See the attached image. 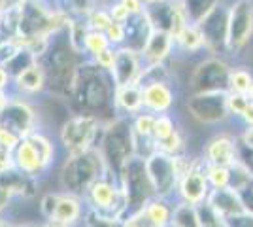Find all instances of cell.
Returning <instances> with one entry per match:
<instances>
[{
	"label": "cell",
	"mask_w": 253,
	"mask_h": 227,
	"mask_svg": "<svg viewBox=\"0 0 253 227\" xmlns=\"http://www.w3.org/2000/svg\"><path fill=\"white\" fill-rule=\"evenodd\" d=\"M116 95V84L110 70H104L95 65L93 59L85 57L82 65L78 66V72L74 78L72 93L68 97V104L74 114H91L102 119V114L116 112L114 104Z\"/></svg>",
	"instance_id": "1"
},
{
	"label": "cell",
	"mask_w": 253,
	"mask_h": 227,
	"mask_svg": "<svg viewBox=\"0 0 253 227\" xmlns=\"http://www.w3.org/2000/svg\"><path fill=\"white\" fill-rule=\"evenodd\" d=\"M84 59L85 57H82L70 45L66 31L53 34L47 49L38 59L40 65L43 66L45 78H47V95H55V97L68 100L70 93H72L78 66L82 65Z\"/></svg>",
	"instance_id": "2"
},
{
	"label": "cell",
	"mask_w": 253,
	"mask_h": 227,
	"mask_svg": "<svg viewBox=\"0 0 253 227\" xmlns=\"http://www.w3.org/2000/svg\"><path fill=\"white\" fill-rule=\"evenodd\" d=\"M108 173L112 171L108 169L98 148H91L80 153H66L59 171V189L85 197L89 187Z\"/></svg>",
	"instance_id": "3"
},
{
	"label": "cell",
	"mask_w": 253,
	"mask_h": 227,
	"mask_svg": "<svg viewBox=\"0 0 253 227\" xmlns=\"http://www.w3.org/2000/svg\"><path fill=\"white\" fill-rule=\"evenodd\" d=\"M57 146L42 129H36L23 136L13 150V167L34 180L49 173L55 163Z\"/></svg>",
	"instance_id": "4"
},
{
	"label": "cell",
	"mask_w": 253,
	"mask_h": 227,
	"mask_svg": "<svg viewBox=\"0 0 253 227\" xmlns=\"http://www.w3.org/2000/svg\"><path fill=\"white\" fill-rule=\"evenodd\" d=\"M104 157L108 169L114 174H119L123 163L134 151V131L132 121L123 116H116L114 119L106 121L104 129L100 133V140L96 146Z\"/></svg>",
	"instance_id": "5"
},
{
	"label": "cell",
	"mask_w": 253,
	"mask_h": 227,
	"mask_svg": "<svg viewBox=\"0 0 253 227\" xmlns=\"http://www.w3.org/2000/svg\"><path fill=\"white\" fill-rule=\"evenodd\" d=\"M87 210L102 218L121 220L126 212V195L121 187V182L114 180V173L104 174L89 187L84 197Z\"/></svg>",
	"instance_id": "6"
},
{
	"label": "cell",
	"mask_w": 253,
	"mask_h": 227,
	"mask_svg": "<svg viewBox=\"0 0 253 227\" xmlns=\"http://www.w3.org/2000/svg\"><path fill=\"white\" fill-rule=\"evenodd\" d=\"M104 123L91 114H72L59 127V142L63 150L66 153H80L96 148V138L104 129Z\"/></svg>",
	"instance_id": "7"
},
{
	"label": "cell",
	"mask_w": 253,
	"mask_h": 227,
	"mask_svg": "<svg viewBox=\"0 0 253 227\" xmlns=\"http://www.w3.org/2000/svg\"><path fill=\"white\" fill-rule=\"evenodd\" d=\"M40 116L42 114L32 98L21 97L11 91L8 102L0 108V127L23 138L32 131L40 129Z\"/></svg>",
	"instance_id": "8"
},
{
	"label": "cell",
	"mask_w": 253,
	"mask_h": 227,
	"mask_svg": "<svg viewBox=\"0 0 253 227\" xmlns=\"http://www.w3.org/2000/svg\"><path fill=\"white\" fill-rule=\"evenodd\" d=\"M253 36V0H234L229 8L227 49L240 51Z\"/></svg>",
	"instance_id": "9"
},
{
	"label": "cell",
	"mask_w": 253,
	"mask_h": 227,
	"mask_svg": "<svg viewBox=\"0 0 253 227\" xmlns=\"http://www.w3.org/2000/svg\"><path fill=\"white\" fill-rule=\"evenodd\" d=\"M146 169H148L155 195L159 197H165L178 182L176 171H174V155H167L163 151L155 150L149 157H146Z\"/></svg>",
	"instance_id": "10"
},
{
	"label": "cell",
	"mask_w": 253,
	"mask_h": 227,
	"mask_svg": "<svg viewBox=\"0 0 253 227\" xmlns=\"http://www.w3.org/2000/svg\"><path fill=\"white\" fill-rule=\"evenodd\" d=\"M172 222V210L170 206L159 199H149L146 205L132 210L123 220V227H167Z\"/></svg>",
	"instance_id": "11"
},
{
	"label": "cell",
	"mask_w": 253,
	"mask_h": 227,
	"mask_svg": "<svg viewBox=\"0 0 253 227\" xmlns=\"http://www.w3.org/2000/svg\"><path fill=\"white\" fill-rule=\"evenodd\" d=\"M144 61L142 53L130 47V45H119L116 47V61L110 70V74L114 78V84L117 86H126V84H134L144 70Z\"/></svg>",
	"instance_id": "12"
},
{
	"label": "cell",
	"mask_w": 253,
	"mask_h": 227,
	"mask_svg": "<svg viewBox=\"0 0 253 227\" xmlns=\"http://www.w3.org/2000/svg\"><path fill=\"white\" fill-rule=\"evenodd\" d=\"M229 66L223 61L210 59L202 63L191 78V87L197 93H208V91H221V86L227 84L229 87Z\"/></svg>",
	"instance_id": "13"
},
{
	"label": "cell",
	"mask_w": 253,
	"mask_h": 227,
	"mask_svg": "<svg viewBox=\"0 0 253 227\" xmlns=\"http://www.w3.org/2000/svg\"><path fill=\"white\" fill-rule=\"evenodd\" d=\"M85 199L80 195L66 193V191H57V201L53 208L51 216L45 222H57L66 227H78L85 218Z\"/></svg>",
	"instance_id": "14"
},
{
	"label": "cell",
	"mask_w": 253,
	"mask_h": 227,
	"mask_svg": "<svg viewBox=\"0 0 253 227\" xmlns=\"http://www.w3.org/2000/svg\"><path fill=\"white\" fill-rule=\"evenodd\" d=\"M11 91L21 97L32 98V100L47 93V78H45L40 61L32 63L29 68H25L11 80Z\"/></svg>",
	"instance_id": "15"
},
{
	"label": "cell",
	"mask_w": 253,
	"mask_h": 227,
	"mask_svg": "<svg viewBox=\"0 0 253 227\" xmlns=\"http://www.w3.org/2000/svg\"><path fill=\"white\" fill-rule=\"evenodd\" d=\"M174 45H176V40H174V36L169 31L151 29V33L148 34V40L144 44V47L140 49L144 65L146 66L165 65V61L170 57Z\"/></svg>",
	"instance_id": "16"
},
{
	"label": "cell",
	"mask_w": 253,
	"mask_h": 227,
	"mask_svg": "<svg viewBox=\"0 0 253 227\" xmlns=\"http://www.w3.org/2000/svg\"><path fill=\"white\" fill-rule=\"evenodd\" d=\"M117 116H136L144 110V89L140 84L117 86L114 95Z\"/></svg>",
	"instance_id": "17"
},
{
	"label": "cell",
	"mask_w": 253,
	"mask_h": 227,
	"mask_svg": "<svg viewBox=\"0 0 253 227\" xmlns=\"http://www.w3.org/2000/svg\"><path fill=\"white\" fill-rule=\"evenodd\" d=\"M144 89V108L153 114H167L174 104V91L169 82H151Z\"/></svg>",
	"instance_id": "18"
},
{
	"label": "cell",
	"mask_w": 253,
	"mask_h": 227,
	"mask_svg": "<svg viewBox=\"0 0 253 227\" xmlns=\"http://www.w3.org/2000/svg\"><path fill=\"white\" fill-rule=\"evenodd\" d=\"M179 193L189 205H199L206 197V178L197 163H191L189 171L179 178Z\"/></svg>",
	"instance_id": "19"
},
{
	"label": "cell",
	"mask_w": 253,
	"mask_h": 227,
	"mask_svg": "<svg viewBox=\"0 0 253 227\" xmlns=\"http://www.w3.org/2000/svg\"><path fill=\"white\" fill-rule=\"evenodd\" d=\"M206 155H208V161L211 165H221V167L234 165V161H236V157H234V144L227 136L213 138L208 144V148H206Z\"/></svg>",
	"instance_id": "20"
},
{
	"label": "cell",
	"mask_w": 253,
	"mask_h": 227,
	"mask_svg": "<svg viewBox=\"0 0 253 227\" xmlns=\"http://www.w3.org/2000/svg\"><path fill=\"white\" fill-rule=\"evenodd\" d=\"M176 45L179 49L187 51V53H197V51H201L202 47H206V36L202 33L201 25L189 23L176 38Z\"/></svg>",
	"instance_id": "21"
},
{
	"label": "cell",
	"mask_w": 253,
	"mask_h": 227,
	"mask_svg": "<svg viewBox=\"0 0 253 227\" xmlns=\"http://www.w3.org/2000/svg\"><path fill=\"white\" fill-rule=\"evenodd\" d=\"M189 23H199L219 6V0H181Z\"/></svg>",
	"instance_id": "22"
},
{
	"label": "cell",
	"mask_w": 253,
	"mask_h": 227,
	"mask_svg": "<svg viewBox=\"0 0 253 227\" xmlns=\"http://www.w3.org/2000/svg\"><path fill=\"white\" fill-rule=\"evenodd\" d=\"M64 10L68 11L72 17H87L95 8L108 6V0H61L59 2Z\"/></svg>",
	"instance_id": "23"
},
{
	"label": "cell",
	"mask_w": 253,
	"mask_h": 227,
	"mask_svg": "<svg viewBox=\"0 0 253 227\" xmlns=\"http://www.w3.org/2000/svg\"><path fill=\"white\" fill-rule=\"evenodd\" d=\"M108 47H112V44L108 40L106 33L102 31H91L85 36V57L87 59H93L95 55H98L100 51H104Z\"/></svg>",
	"instance_id": "24"
},
{
	"label": "cell",
	"mask_w": 253,
	"mask_h": 227,
	"mask_svg": "<svg viewBox=\"0 0 253 227\" xmlns=\"http://www.w3.org/2000/svg\"><path fill=\"white\" fill-rule=\"evenodd\" d=\"M155 118L153 112H140L132 119V131H134V136L140 138H153V127H155Z\"/></svg>",
	"instance_id": "25"
},
{
	"label": "cell",
	"mask_w": 253,
	"mask_h": 227,
	"mask_svg": "<svg viewBox=\"0 0 253 227\" xmlns=\"http://www.w3.org/2000/svg\"><path fill=\"white\" fill-rule=\"evenodd\" d=\"M253 86V76L250 70L246 68H234L229 72V91H236V93H246L250 91Z\"/></svg>",
	"instance_id": "26"
},
{
	"label": "cell",
	"mask_w": 253,
	"mask_h": 227,
	"mask_svg": "<svg viewBox=\"0 0 253 227\" xmlns=\"http://www.w3.org/2000/svg\"><path fill=\"white\" fill-rule=\"evenodd\" d=\"M85 21H87L91 31H102V33H106V29L114 23V19H112V15H110L108 6H100V8H95V10L91 11V13L85 17Z\"/></svg>",
	"instance_id": "27"
},
{
	"label": "cell",
	"mask_w": 253,
	"mask_h": 227,
	"mask_svg": "<svg viewBox=\"0 0 253 227\" xmlns=\"http://www.w3.org/2000/svg\"><path fill=\"white\" fill-rule=\"evenodd\" d=\"M174 133H176V127H174V121L169 114H157L155 127H153V142L159 144V142L167 140Z\"/></svg>",
	"instance_id": "28"
},
{
	"label": "cell",
	"mask_w": 253,
	"mask_h": 227,
	"mask_svg": "<svg viewBox=\"0 0 253 227\" xmlns=\"http://www.w3.org/2000/svg\"><path fill=\"white\" fill-rule=\"evenodd\" d=\"M206 178L215 189H225L229 185V180H231V174H229V169L227 167H221V165H210L208 171H206Z\"/></svg>",
	"instance_id": "29"
},
{
	"label": "cell",
	"mask_w": 253,
	"mask_h": 227,
	"mask_svg": "<svg viewBox=\"0 0 253 227\" xmlns=\"http://www.w3.org/2000/svg\"><path fill=\"white\" fill-rule=\"evenodd\" d=\"M225 102H227V112H231L234 116H242L244 110L248 108V104H250V97L246 93L229 91L227 97H225Z\"/></svg>",
	"instance_id": "30"
},
{
	"label": "cell",
	"mask_w": 253,
	"mask_h": 227,
	"mask_svg": "<svg viewBox=\"0 0 253 227\" xmlns=\"http://www.w3.org/2000/svg\"><path fill=\"white\" fill-rule=\"evenodd\" d=\"M106 36H108V40H110V44H112L114 47L125 45V44H126V27H125V23L114 21L110 27H108V29H106Z\"/></svg>",
	"instance_id": "31"
},
{
	"label": "cell",
	"mask_w": 253,
	"mask_h": 227,
	"mask_svg": "<svg viewBox=\"0 0 253 227\" xmlns=\"http://www.w3.org/2000/svg\"><path fill=\"white\" fill-rule=\"evenodd\" d=\"M108 10H110V15H112V19L117 23H126L132 15H130V11L126 10L125 6L119 2V0H114V2H110L108 4Z\"/></svg>",
	"instance_id": "32"
},
{
	"label": "cell",
	"mask_w": 253,
	"mask_h": 227,
	"mask_svg": "<svg viewBox=\"0 0 253 227\" xmlns=\"http://www.w3.org/2000/svg\"><path fill=\"white\" fill-rule=\"evenodd\" d=\"M93 61H95V65H98L100 68H104V70H112L114 61H116V47L112 45V47H108V49H104V51H100L98 55L93 57Z\"/></svg>",
	"instance_id": "33"
},
{
	"label": "cell",
	"mask_w": 253,
	"mask_h": 227,
	"mask_svg": "<svg viewBox=\"0 0 253 227\" xmlns=\"http://www.w3.org/2000/svg\"><path fill=\"white\" fill-rule=\"evenodd\" d=\"M126 10L130 11V15H142L146 11V4L144 0H119Z\"/></svg>",
	"instance_id": "34"
},
{
	"label": "cell",
	"mask_w": 253,
	"mask_h": 227,
	"mask_svg": "<svg viewBox=\"0 0 253 227\" xmlns=\"http://www.w3.org/2000/svg\"><path fill=\"white\" fill-rule=\"evenodd\" d=\"M13 199L11 197V193L4 187V185L0 184V218H2V212L8 208V205H10V201Z\"/></svg>",
	"instance_id": "35"
},
{
	"label": "cell",
	"mask_w": 253,
	"mask_h": 227,
	"mask_svg": "<svg viewBox=\"0 0 253 227\" xmlns=\"http://www.w3.org/2000/svg\"><path fill=\"white\" fill-rule=\"evenodd\" d=\"M0 89H11V76L4 65H0Z\"/></svg>",
	"instance_id": "36"
},
{
	"label": "cell",
	"mask_w": 253,
	"mask_h": 227,
	"mask_svg": "<svg viewBox=\"0 0 253 227\" xmlns=\"http://www.w3.org/2000/svg\"><path fill=\"white\" fill-rule=\"evenodd\" d=\"M242 118L244 121L250 125V127H253V102L250 100V104H248V108L244 110V114H242Z\"/></svg>",
	"instance_id": "37"
},
{
	"label": "cell",
	"mask_w": 253,
	"mask_h": 227,
	"mask_svg": "<svg viewBox=\"0 0 253 227\" xmlns=\"http://www.w3.org/2000/svg\"><path fill=\"white\" fill-rule=\"evenodd\" d=\"M11 95V89H0V108L8 102V98H10Z\"/></svg>",
	"instance_id": "38"
},
{
	"label": "cell",
	"mask_w": 253,
	"mask_h": 227,
	"mask_svg": "<svg viewBox=\"0 0 253 227\" xmlns=\"http://www.w3.org/2000/svg\"><path fill=\"white\" fill-rule=\"evenodd\" d=\"M244 142H246L250 148H253V127L246 131V135H244Z\"/></svg>",
	"instance_id": "39"
},
{
	"label": "cell",
	"mask_w": 253,
	"mask_h": 227,
	"mask_svg": "<svg viewBox=\"0 0 253 227\" xmlns=\"http://www.w3.org/2000/svg\"><path fill=\"white\" fill-rule=\"evenodd\" d=\"M6 2V8L10 10V8H17V6H21L25 0H4Z\"/></svg>",
	"instance_id": "40"
},
{
	"label": "cell",
	"mask_w": 253,
	"mask_h": 227,
	"mask_svg": "<svg viewBox=\"0 0 253 227\" xmlns=\"http://www.w3.org/2000/svg\"><path fill=\"white\" fill-rule=\"evenodd\" d=\"M42 227H66L63 224H57V222H43Z\"/></svg>",
	"instance_id": "41"
},
{
	"label": "cell",
	"mask_w": 253,
	"mask_h": 227,
	"mask_svg": "<svg viewBox=\"0 0 253 227\" xmlns=\"http://www.w3.org/2000/svg\"><path fill=\"white\" fill-rule=\"evenodd\" d=\"M6 10H8V8H6V2H4V0H0V21H2V17H4Z\"/></svg>",
	"instance_id": "42"
},
{
	"label": "cell",
	"mask_w": 253,
	"mask_h": 227,
	"mask_svg": "<svg viewBox=\"0 0 253 227\" xmlns=\"http://www.w3.org/2000/svg\"><path fill=\"white\" fill-rule=\"evenodd\" d=\"M159 2H165V0H144L146 8H148V6H155V4H159Z\"/></svg>",
	"instance_id": "43"
},
{
	"label": "cell",
	"mask_w": 253,
	"mask_h": 227,
	"mask_svg": "<svg viewBox=\"0 0 253 227\" xmlns=\"http://www.w3.org/2000/svg\"><path fill=\"white\" fill-rule=\"evenodd\" d=\"M0 227H17V226H13L8 220H2V218H0Z\"/></svg>",
	"instance_id": "44"
},
{
	"label": "cell",
	"mask_w": 253,
	"mask_h": 227,
	"mask_svg": "<svg viewBox=\"0 0 253 227\" xmlns=\"http://www.w3.org/2000/svg\"><path fill=\"white\" fill-rule=\"evenodd\" d=\"M248 97H250V100L253 102V86L250 87V91H248Z\"/></svg>",
	"instance_id": "45"
},
{
	"label": "cell",
	"mask_w": 253,
	"mask_h": 227,
	"mask_svg": "<svg viewBox=\"0 0 253 227\" xmlns=\"http://www.w3.org/2000/svg\"><path fill=\"white\" fill-rule=\"evenodd\" d=\"M17 227H42V226H36V224H23V226H17Z\"/></svg>",
	"instance_id": "46"
},
{
	"label": "cell",
	"mask_w": 253,
	"mask_h": 227,
	"mask_svg": "<svg viewBox=\"0 0 253 227\" xmlns=\"http://www.w3.org/2000/svg\"><path fill=\"white\" fill-rule=\"evenodd\" d=\"M78 227H82V226H78Z\"/></svg>",
	"instance_id": "47"
}]
</instances>
